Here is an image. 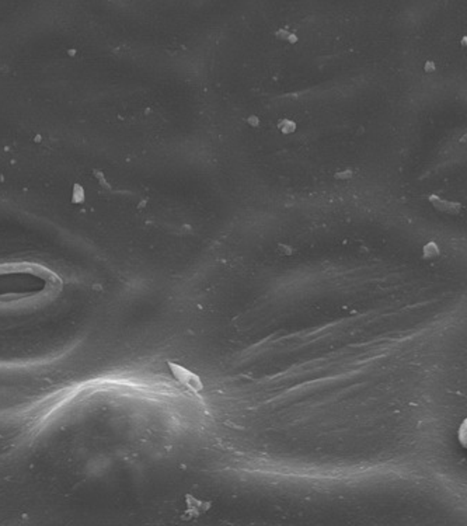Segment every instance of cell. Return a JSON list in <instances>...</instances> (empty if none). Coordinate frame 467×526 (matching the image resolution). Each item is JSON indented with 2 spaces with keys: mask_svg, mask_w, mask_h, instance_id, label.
Segmentation results:
<instances>
[{
  "mask_svg": "<svg viewBox=\"0 0 467 526\" xmlns=\"http://www.w3.org/2000/svg\"><path fill=\"white\" fill-rule=\"evenodd\" d=\"M212 508V502L206 501V500H199L192 495L187 497V515L189 519H195L199 518L201 515L206 514L209 509Z\"/></svg>",
  "mask_w": 467,
  "mask_h": 526,
  "instance_id": "1",
  "label": "cell"
},
{
  "mask_svg": "<svg viewBox=\"0 0 467 526\" xmlns=\"http://www.w3.org/2000/svg\"><path fill=\"white\" fill-rule=\"evenodd\" d=\"M173 368H174V373H176V376L178 377V379H180V380H181V382L184 383V385H187V386H188L191 390H194L195 393H199V392H202L203 385H202L201 379H199L195 373H192V372H189V370L184 369V368H180V366H174V365H173Z\"/></svg>",
  "mask_w": 467,
  "mask_h": 526,
  "instance_id": "2",
  "label": "cell"
},
{
  "mask_svg": "<svg viewBox=\"0 0 467 526\" xmlns=\"http://www.w3.org/2000/svg\"><path fill=\"white\" fill-rule=\"evenodd\" d=\"M439 256V247L435 243H428L424 247V257L425 258H435Z\"/></svg>",
  "mask_w": 467,
  "mask_h": 526,
  "instance_id": "3",
  "label": "cell"
},
{
  "mask_svg": "<svg viewBox=\"0 0 467 526\" xmlns=\"http://www.w3.org/2000/svg\"><path fill=\"white\" fill-rule=\"evenodd\" d=\"M278 128L284 132V133L288 135V133H292V132L296 129V125H295V122H293V121H289V119H281V121H279V124H278Z\"/></svg>",
  "mask_w": 467,
  "mask_h": 526,
  "instance_id": "4",
  "label": "cell"
},
{
  "mask_svg": "<svg viewBox=\"0 0 467 526\" xmlns=\"http://www.w3.org/2000/svg\"><path fill=\"white\" fill-rule=\"evenodd\" d=\"M349 177H351V171H345V173L337 174V178H349Z\"/></svg>",
  "mask_w": 467,
  "mask_h": 526,
  "instance_id": "5",
  "label": "cell"
},
{
  "mask_svg": "<svg viewBox=\"0 0 467 526\" xmlns=\"http://www.w3.org/2000/svg\"><path fill=\"white\" fill-rule=\"evenodd\" d=\"M248 121H251V122H250L251 125H257V122H255V121H258V119H257V118H250V119H248Z\"/></svg>",
  "mask_w": 467,
  "mask_h": 526,
  "instance_id": "6",
  "label": "cell"
}]
</instances>
